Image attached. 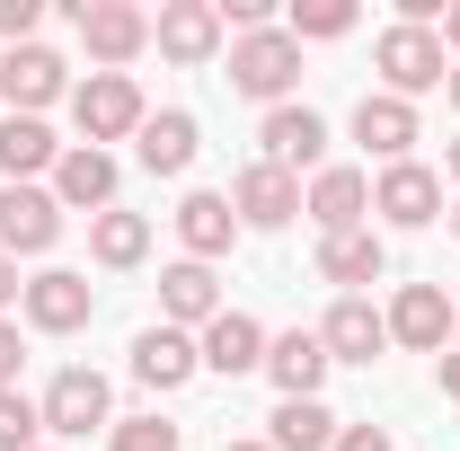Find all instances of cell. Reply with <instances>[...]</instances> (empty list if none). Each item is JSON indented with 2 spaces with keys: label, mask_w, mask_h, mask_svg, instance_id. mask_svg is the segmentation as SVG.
Segmentation results:
<instances>
[{
  "label": "cell",
  "mask_w": 460,
  "mask_h": 451,
  "mask_svg": "<svg viewBox=\"0 0 460 451\" xmlns=\"http://www.w3.org/2000/svg\"><path fill=\"white\" fill-rule=\"evenodd\" d=\"M328 451H390V434H381V425H337Z\"/></svg>",
  "instance_id": "obj_33"
},
{
  "label": "cell",
  "mask_w": 460,
  "mask_h": 451,
  "mask_svg": "<svg viewBox=\"0 0 460 451\" xmlns=\"http://www.w3.org/2000/svg\"><path fill=\"white\" fill-rule=\"evenodd\" d=\"M319 151H328V124L310 107H266V124H257V160L266 169L301 177V169H319Z\"/></svg>",
  "instance_id": "obj_5"
},
{
  "label": "cell",
  "mask_w": 460,
  "mask_h": 451,
  "mask_svg": "<svg viewBox=\"0 0 460 451\" xmlns=\"http://www.w3.org/2000/svg\"><path fill=\"white\" fill-rule=\"evenodd\" d=\"M89 310H98V292H89V275H71V266H45V275L27 283V328H45V337L89 328Z\"/></svg>",
  "instance_id": "obj_7"
},
{
  "label": "cell",
  "mask_w": 460,
  "mask_h": 451,
  "mask_svg": "<svg viewBox=\"0 0 460 451\" xmlns=\"http://www.w3.org/2000/svg\"><path fill=\"white\" fill-rule=\"evenodd\" d=\"M319 345H328V363H372V354L390 345V319H381L363 292H337V310L319 319Z\"/></svg>",
  "instance_id": "obj_12"
},
{
  "label": "cell",
  "mask_w": 460,
  "mask_h": 451,
  "mask_svg": "<svg viewBox=\"0 0 460 451\" xmlns=\"http://www.w3.org/2000/svg\"><path fill=\"white\" fill-rule=\"evenodd\" d=\"M222 451H275V443H222Z\"/></svg>",
  "instance_id": "obj_39"
},
{
  "label": "cell",
  "mask_w": 460,
  "mask_h": 451,
  "mask_svg": "<svg viewBox=\"0 0 460 451\" xmlns=\"http://www.w3.org/2000/svg\"><path fill=\"white\" fill-rule=\"evenodd\" d=\"M195 354H204V372H222V381H239V372H266V328H257L248 310H222V319L195 337Z\"/></svg>",
  "instance_id": "obj_15"
},
{
  "label": "cell",
  "mask_w": 460,
  "mask_h": 451,
  "mask_svg": "<svg viewBox=\"0 0 460 451\" xmlns=\"http://www.w3.org/2000/svg\"><path fill=\"white\" fill-rule=\"evenodd\" d=\"M36 407H45V434H89V425H107V372L71 363V372H54V390Z\"/></svg>",
  "instance_id": "obj_10"
},
{
  "label": "cell",
  "mask_w": 460,
  "mask_h": 451,
  "mask_svg": "<svg viewBox=\"0 0 460 451\" xmlns=\"http://www.w3.org/2000/svg\"><path fill=\"white\" fill-rule=\"evenodd\" d=\"M36 434H45V407L27 390H0V451H36Z\"/></svg>",
  "instance_id": "obj_29"
},
{
  "label": "cell",
  "mask_w": 460,
  "mask_h": 451,
  "mask_svg": "<svg viewBox=\"0 0 460 451\" xmlns=\"http://www.w3.org/2000/svg\"><path fill=\"white\" fill-rule=\"evenodd\" d=\"M71 115H80V142L89 151H107V142H124V133H142V89H133V71H89L80 89H71Z\"/></svg>",
  "instance_id": "obj_2"
},
{
  "label": "cell",
  "mask_w": 460,
  "mask_h": 451,
  "mask_svg": "<svg viewBox=\"0 0 460 451\" xmlns=\"http://www.w3.org/2000/svg\"><path fill=\"white\" fill-rule=\"evenodd\" d=\"M9 301H27V283H18V257H0V310Z\"/></svg>",
  "instance_id": "obj_34"
},
{
  "label": "cell",
  "mask_w": 460,
  "mask_h": 451,
  "mask_svg": "<svg viewBox=\"0 0 460 451\" xmlns=\"http://www.w3.org/2000/svg\"><path fill=\"white\" fill-rule=\"evenodd\" d=\"M62 239V204L45 186H0V257H45Z\"/></svg>",
  "instance_id": "obj_4"
},
{
  "label": "cell",
  "mask_w": 460,
  "mask_h": 451,
  "mask_svg": "<svg viewBox=\"0 0 460 451\" xmlns=\"http://www.w3.org/2000/svg\"><path fill=\"white\" fill-rule=\"evenodd\" d=\"M195 372H204V354H195L186 328L160 319V328H142V337H133V381H142V390H186Z\"/></svg>",
  "instance_id": "obj_9"
},
{
  "label": "cell",
  "mask_w": 460,
  "mask_h": 451,
  "mask_svg": "<svg viewBox=\"0 0 460 451\" xmlns=\"http://www.w3.org/2000/svg\"><path fill=\"white\" fill-rule=\"evenodd\" d=\"M354 142H363L372 160H390V169H399L407 151H416V107L390 98V89H372V98L354 107Z\"/></svg>",
  "instance_id": "obj_17"
},
{
  "label": "cell",
  "mask_w": 460,
  "mask_h": 451,
  "mask_svg": "<svg viewBox=\"0 0 460 451\" xmlns=\"http://www.w3.org/2000/svg\"><path fill=\"white\" fill-rule=\"evenodd\" d=\"M107 451H186V434H177L169 416H115V443Z\"/></svg>",
  "instance_id": "obj_30"
},
{
  "label": "cell",
  "mask_w": 460,
  "mask_h": 451,
  "mask_svg": "<svg viewBox=\"0 0 460 451\" xmlns=\"http://www.w3.org/2000/svg\"><path fill=\"white\" fill-rule=\"evenodd\" d=\"M434 36H443V54H460V0L443 9V27H434Z\"/></svg>",
  "instance_id": "obj_35"
},
{
  "label": "cell",
  "mask_w": 460,
  "mask_h": 451,
  "mask_svg": "<svg viewBox=\"0 0 460 451\" xmlns=\"http://www.w3.org/2000/svg\"><path fill=\"white\" fill-rule=\"evenodd\" d=\"M62 169V142L45 133V115H0V177L27 186V177Z\"/></svg>",
  "instance_id": "obj_21"
},
{
  "label": "cell",
  "mask_w": 460,
  "mask_h": 451,
  "mask_svg": "<svg viewBox=\"0 0 460 451\" xmlns=\"http://www.w3.org/2000/svg\"><path fill=\"white\" fill-rule=\"evenodd\" d=\"M0 98H9V115H36L62 98V54H45V45H9L0 54Z\"/></svg>",
  "instance_id": "obj_14"
},
{
  "label": "cell",
  "mask_w": 460,
  "mask_h": 451,
  "mask_svg": "<svg viewBox=\"0 0 460 451\" xmlns=\"http://www.w3.org/2000/svg\"><path fill=\"white\" fill-rule=\"evenodd\" d=\"M177 239H186V257H195V266H213L230 239H239L230 195H186V204H177Z\"/></svg>",
  "instance_id": "obj_24"
},
{
  "label": "cell",
  "mask_w": 460,
  "mask_h": 451,
  "mask_svg": "<svg viewBox=\"0 0 460 451\" xmlns=\"http://www.w3.org/2000/svg\"><path fill=\"white\" fill-rule=\"evenodd\" d=\"M443 89H452V107H460V62H452V80H443Z\"/></svg>",
  "instance_id": "obj_38"
},
{
  "label": "cell",
  "mask_w": 460,
  "mask_h": 451,
  "mask_svg": "<svg viewBox=\"0 0 460 451\" xmlns=\"http://www.w3.org/2000/svg\"><path fill=\"white\" fill-rule=\"evenodd\" d=\"M381 319H390V345H407V354H443V337H452V301L434 283H399V301Z\"/></svg>",
  "instance_id": "obj_8"
},
{
  "label": "cell",
  "mask_w": 460,
  "mask_h": 451,
  "mask_svg": "<svg viewBox=\"0 0 460 451\" xmlns=\"http://www.w3.org/2000/svg\"><path fill=\"white\" fill-rule=\"evenodd\" d=\"M36 18H45L36 0H0V36H9V45H36Z\"/></svg>",
  "instance_id": "obj_31"
},
{
  "label": "cell",
  "mask_w": 460,
  "mask_h": 451,
  "mask_svg": "<svg viewBox=\"0 0 460 451\" xmlns=\"http://www.w3.org/2000/svg\"><path fill=\"white\" fill-rule=\"evenodd\" d=\"M381 266H390V257H381L372 230H337V239H319V275L345 283V292H354V283H381Z\"/></svg>",
  "instance_id": "obj_25"
},
{
  "label": "cell",
  "mask_w": 460,
  "mask_h": 451,
  "mask_svg": "<svg viewBox=\"0 0 460 451\" xmlns=\"http://www.w3.org/2000/svg\"><path fill=\"white\" fill-rule=\"evenodd\" d=\"M89 248H98V266H142V257H151V222L107 204V213L89 222Z\"/></svg>",
  "instance_id": "obj_27"
},
{
  "label": "cell",
  "mask_w": 460,
  "mask_h": 451,
  "mask_svg": "<svg viewBox=\"0 0 460 451\" xmlns=\"http://www.w3.org/2000/svg\"><path fill=\"white\" fill-rule=\"evenodd\" d=\"M266 381H275L284 398H319V381H328V345H319V328L266 337Z\"/></svg>",
  "instance_id": "obj_19"
},
{
  "label": "cell",
  "mask_w": 460,
  "mask_h": 451,
  "mask_svg": "<svg viewBox=\"0 0 460 451\" xmlns=\"http://www.w3.org/2000/svg\"><path fill=\"white\" fill-rule=\"evenodd\" d=\"M71 18H80V45L107 62V71H115V62H133L142 45H151V18H142L133 0H80Z\"/></svg>",
  "instance_id": "obj_6"
},
{
  "label": "cell",
  "mask_w": 460,
  "mask_h": 451,
  "mask_svg": "<svg viewBox=\"0 0 460 451\" xmlns=\"http://www.w3.org/2000/svg\"><path fill=\"white\" fill-rule=\"evenodd\" d=\"M452 328H460V310H452Z\"/></svg>",
  "instance_id": "obj_41"
},
{
  "label": "cell",
  "mask_w": 460,
  "mask_h": 451,
  "mask_svg": "<svg viewBox=\"0 0 460 451\" xmlns=\"http://www.w3.org/2000/svg\"><path fill=\"white\" fill-rule=\"evenodd\" d=\"M54 204L98 222V213L115 204V160H107V151H89V142H80V151H62V169H54Z\"/></svg>",
  "instance_id": "obj_18"
},
{
  "label": "cell",
  "mask_w": 460,
  "mask_h": 451,
  "mask_svg": "<svg viewBox=\"0 0 460 451\" xmlns=\"http://www.w3.org/2000/svg\"><path fill=\"white\" fill-rule=\"evenodd\" d=\"M301 213L319 222V239L363 230V213H372V177H363V169H319V177H310V195H301Z\"/></svg>",
  "instance_id": "obj_13"
},
{
  "label": "cell",
  "mask_w": 460,
  "mask_h": 451,
  "mask_svg": "<svg viewBox=\"0 0 460 451\" xmlns=\"http://www.w3.org/2000/svg\"><path fill=\"white\" fill-rule=\"evenodd\" d=\"M151 36H160L169 62H213V45H222V9H213V0H169Z\"/></svg>",
  "instance_id": "obj_20"
},
{
  "label": "cell",
  "mask_w": 460,
  "mask_h": 451,
  "mask_svg": "<svg viewBox=\"0 0 460 451\" xmlns=\"http://www.w3.org/2000/svg\"><path fill=\"white\" fill-rule=\"evenodd\" d=\"M133 151H142V169H151V177H186V169H195V115H186V107L142 115Z\"/></svg>",
  "instance_id": "obj_23"
},
{
  "label": "cell",
  "mask_w": 460,
  "mask_h": 451,
  "mask_svg": "<svg viewBox=\"0 0 460 451\" xmlns=\"http://www.w3.org/2000/svg\"><path fill=\"white\" fill-rule=\"evenodd\" d=\"M372 213H390L399 230H425L434 213H443V177H434V169H416V160L381 169V186H372Z\"/></svg>",
  "instance_id": "obj_16"
},
{
  "label": "cell",
  "mask_w": 460,
  "mask_h": 451,
  "mask_svg": "<svg viewBox=\"0 0 460 451\" xmlns=\"http://www.w3.org/2000/svg\"><path fill=\"white\" fill-rule=\"evenodd\" d=\"M36 451H45V443H36Z\"/></svg>",
  "instance_id": "obj_42"
},
{
  "label": "cell",
  "mask_w": 460,
  "mask_h": 451,
  "mask_svg": "<svg viewBox=\"0 0 460 451\" xmlns=\"http://www.w3.org/2000/svg\"><path fill=\"white\" fill-rule=\"evenodd\" d=\"M160 310H169V328H213L222 319V283H213V266H169L160 275Z\"/></svg>",
  "instance_id": "obj_22"
},
{
  "label": "cell",
  "mask_w": 460,
  "mask_h": 451,
  "mask_svg": "<svg viewBox=\"0 0 460 451\" xmlns=\"http://www.w3.org/2000/svg\"><path fill=\"white\" fill-rule=\"evenodd\" d=\"M230 213H239V230H284L292 213H301V177L284 169H239V186H230Z\"/></svg>",
  "instance_id": "obj_11"
},
{
  "label": "cell",
  "mask_w": 460,
  "mask_h": 451,
  "mask_svg": "<svg viewBox=\"0 0 460 451\" xmlns=\"http://www.w3.org/2000/svg\"><path fill=\"white\" fill-rule=\"evenodd\" d=\"M452 239H460V204H452Z\"/></svg>",
  "instance_id": "obj_40"
},
{
  "label": "cell",
  "mask_w": 460,
  "mask_h": 451,
  "mask_svg": "<svg viewBox=\"0 0 460 451\" xmlns=\"http://www.w3.org/2000/svg\"><path fill=\"white\" fill-rule=\"evenodd\" d=\"M266 443L275 451H328L337 443V416H328L319 398H284V407L266 416Z\"/></svg>",
  "instance_id": "obj_26"
},
{
  "label": "cell",
  "mask_w": 460,
  "mask_h": 451,
  "mask_svg": "<svg viewBox=\"0 0 460 451\" xmlns=\"http://www.w3.org/2000/svg\"><path fill=\"white\" fill-rule=\"evenodd\" d=\"M443 398H460V354H443Z\"/></svg>",
  "instance_id": "obj_36"
},
{
  "label": "cell",
  "mask_w": 460,
  "mask_h": 451,
  "mask_svg": "<svg viewBox=\"0 0 460 451\" xmlns=\"http://www.w3.org/2000/svg\"><path fill=\"white\" fill-rule=\"evenodd\" d=\"M292 80H301V45L284 27H257L230 45V89L239 98H266V107H292Z\"/></svg>",
  "instance_id": "obj_1"
},
{
  "label": "cell",
  "mask_w": 460,
  "mask_h": 451,
  "mask_svg": "<svg viewBox=\"0 0 460 451\" xmlns=\"http://www.w3.org/2000/svg\"><path fill=\"white\" fill-rule=\"evenodd\" d=\"M18 363H27V345H18V319H0V390H18Z\"/></svg>",
  "instance_id": "obj_32"
},
{
  "label": "cell",
  "mask_w": 460,
  "mask_h": 451,
  "mask_svg": "<svg viewBox=\"0 0 460 451\" xmlns=\"http://www.w3.org/2000/svg\"><path fill=\"white\" fill-rule=\"evenodd\" d=\"M443 169H452V177H460V142H452V151H443Z\"/></svg>",
  "instance_id": "obj_37"
},
{
  "label": "cell",
  "mask_w": 460,
  "mask_h": 451,
  "mask_svg": "<svg viewBox=\"0 0 460 451\" xmlns=\"http://www.w3.org/2000/svg\"><path fill=\"white\" fill-rule=\"evenodd\" d=\"M381 80H390V98H416V89H443V80H452V54H443V36H434V27H390V36H381Z\"/></svg>",
  "instance_id": "obj_3"
},
{
  "label": "cell",
  "mask_w": 460,
  "mask_h": 451,
  "mask_svg": "<svg viewBox=\"0 0 460 451\" xmlns=\"http://www.w3.org/2000/svg\"><path fill=\"white\" fill-rule=\"evenodd\" d=\"M354 27V0H292V18H284V36L301 45V36H345Z\"/></svg>",
  "instance_id": "obj_28"
}]
</instances>
